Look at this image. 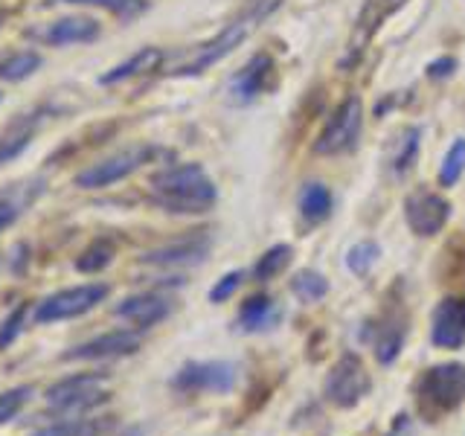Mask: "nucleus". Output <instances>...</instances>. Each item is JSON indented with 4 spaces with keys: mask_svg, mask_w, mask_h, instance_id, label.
<instances>
[{
    "mask_svg": "<svg viewBox=\"0 0 465 436\" xmlns=\"http://www.w3.org/2000/svg\"><path fill=\"white\" fill-rule=\"evenodd\" d=\"M152 195L169 213H207L218 198L215 183L198 164L172 166L152 178Z\"/></svg>",
    "mask_w": 465,
    "mask_h": 436,
    "instance_id": "f257e3e1",
    "label": "nucleus"
},
{
    "mask_svg": "<svg viewBox=\"0 0 465 436\" xmlns=\"http://www.w3.org/2000/svg\"><path fill=\"white\" fill-rule=\"evenodd\" d=\"M280 4H282V0H247L236 21L227 24L213 41L201 44V47L189 55L183 64L174 67L172 73H174V76H195V73L207 70L210 64L222 62L224 55H230L232 50L239 47V44L247 41V35H251L262 21H268L271 15L280 9Z\"/></svg>",
    "mask_w": 465,
    "mask_h": 436,
    "instance_id": "f03ea898",
    "label": "nucleus"
},
{
    "mask_svg": "<svg viewBox=\"0 0 465 436\" xmlns=\"http://www.w3.org/2000/svg\"><path fill=\"white\" fill-rule=\"evenodd\" d=\"M419 411L428 421H440L465 401V363H440L419 378Z\"/></svg>",
    "mask_w": 465,
    "mask_h": 436,
    "instance_id": "7ed1b4c3",
    "label": "nucleus"
},
{
    "mask_svg": "<svg viewBox=\"0 0 465 436\" xmlns=\"http://www.w3.org/2000/svg\"><path fill=\"white\" fill-rule=\"evenodd\" d=\"M111 399L105 372H79L47 390V404L58 413H84Z\"/></svg>",
    "mask_w": 465,
    "mask_h": 436,
    "instance_id": "20e7f679",
    "label": "nucleus"
},
{
    "mask_svg": "<svg viewBox=\"0 0 465 436\" xmlns=\"http://www.w3.org/2000/svg\"><path fill=\"white\" fill-rule=\"evenodd\" d=\"M108 297V285L91 282V285H76V288H64L55 291L47 300H41L35 305V323H55V320H70V317H82L87 312H94L96 305Z\"/></svg>",
    "mask_w": 465,
    "mask_h": 436,
    "instance_id": "39448f33",
    "label": "nucleus"
},
{
    "mask_svg": "<svg viewBox=\"0 0 465 436\" xmlns=\"http://www.w3.org/2000/svg\"><path fill=\"white\" fill-rule=\"evenodd\" d=\"M361 123H363V105L358 96H346L338 111L331 114V120L326 128L320 131V137L314 143L317 154H341L349 152L358 143L361 134Z\"/></svg>",
    "mask_w": 465,
    "mask_h": 436,
    "instance_id": "423d86ee",
    "label": "nucleus"
},
{
    "mask_svg": "<svg viewBox=\"0 0 465 436\" xmlns=\"http://www.w3.org/2000/svg\"><path fill=\"white\" fill-rule=\"evenodd\" d=\"M181 392H230L236 387V367L230 361H189L172 375Z\"/></svg>",
    "mask_w": 465,
    "mask_h": 436,
    "instance_id": "0eeeda50",
    "label": "nucleus"
},
{
    "mask_svg": "<svg viewBox=\"0 0 465 436\" xmlns=\"http://www.w3.org/2000/svg\"><path fill=\"white\" fill-rule=\"evenodd\" d=\"M372 382L358 355H343L326 378V399L334 407H355L370 392Z\"/></svg>",
    "mask_w": 465,
    "mask_h": 436,
    "instance_id": "6e6552de",
    "label": "nucleus"
},
{
    "mask_svg": "<svg viewBox=\"0 0 465 436\" xmlns=\"http://www.w3.org/2000/svg\"><path fill=\"white\" fill-rule=\"evenodd\" d=\"M140 346H143L140 332L116 329V332L99 334V338H94V341H84L79 346L67 349V352L62 355V361H111V358L134 355Z\"/></svg>",
    "mask_w": 465,
    "mask_h": 436,
    "instance_id": "1a4fd4ad",
    "label": "nucleus"
},
{
    "mask_svg": "<svg viewBox=\"0 0 465 436\" xmlns=\"http://www.w3.org/2000/svg\"><path fill=\"white\" fill-rule=\"evenodd\" d=\"M152 149L149 145H134V149H125L120 154H114L108 160H102V164H94L91 169L79 172L76 183L82 189H99V186H108V183H116L128 178L131 172H137L145 160H149Z\"/></svg>",
    "mask_w": 465,
    "mask_h": 436,
    "instance_id": "9d476101",
    "label": "nucleus"
},
{
    "mask_svg": "<svg viewBox=\"0 0 465 436\" xmlns=\"http://www.w3.org/2000/svg\"><path fill=\"white\" fill-rule=\"evenodd\" d=\"M404 215L416 236H436V233L445 227L450 207H448V201L440 198L436 193L416 189V193L407 195V201H404Z\"/></svg>",
    "mask_w": 465,
    "mask_h": 436,
    "instance_id": "9b49d317",
    "label": "nucleus"
},
{
    "mask_svg": "<svg viewBox=\"0 0 465 436\" xmlns=\"http://www.w3.org/2000/svg\"><path fill=\"white\" fill-rule=\"evenodd\" d=\"M273 76V62L271 55L256 53L236 76L227 82V99L232 105H251L253 99H259L268 91V79Z\"/></svg>",
    "mask_w": 465,
    "mask_h": 436,
    "instance_id": "f8f14e48",
    "label": "nucleus"
},
{
    "mask_svg": "<svg viewBox=\"0 0 465 436\" xmlns=\"http://www.w3.org/2000/svg\"><path fill=\"white\" fill-rule=\"evenodd\" d=\"M430 334L442 349H460L465 343V297H448L436 305Z\"/></svg>",
    "mask_w": 465,
    "mask_h": 436,
    "instance_id": "ddd939ff",
    "label": "nucleus"
},
{
    "mask_svg": "<svg viewBox=\"0 0 465 436\" xmlns=\"http://www.w3.org/2000/svg\"><path fill=\"white\" fill-rule=\"evenodd\" d=\"M169 312H172L169 300L160 294H137V297H128L116 305V317H123L140 329H149V326L160 323V320H166Z\"/></svg>",
    "mask_w": 465,
    "mask_h": 436,
    "instance_id": "4468645a",
    "label": "nucleus"
},
{
    "mask_svg": "<svg viewBox=\"0 0 465 436\" xmlns=\"http://www.w3.org/2000/svg\"><path fill=\"white\" fill-rule=\"evenodd\" d=\"M210 251V239H186V242H178V244H166L160 247V251H149L143 256L145 265H160V268H169V265H198L203 262Z\"/></svg>",
    "mask_w": 465,
    "mask_h": 436,
    "instance_id": "2eb2a0df",
    "label": "nucleus"
},
{
    "mask_svg": "<svg viewBox=\"0 0 465 436\" xmlns=\"http://www.w3.org/2000/svg\"><path fill=\"white\" fill-rule=\"evenodd\" d=\"M99 26L91 18H62L41 33V38L47 44H79V41H94Z\"/></svg>",
    "mask_w": 465,
    "mask_h": 436,
    "instance_id": "dca6fc26",
    "label": "nucleus"
},
{
    "mask_svg": "<svg viewBox=\"0 0 465 436\" xmlns=\"http://www.w3.org/2000/svg\"><path fill=\"white\" fill-rule=\"evenodd\" d=\"M404 334H407V326H404L401 317H384L381 323H378L375 341H372L378 363L396 361V355L401 352V346H404Z\"/></svg>",
    "mask_w": 465,
    "mask_h": 436,
    "instance_id": "f3484780",
    "label": "nucleus"
},
{
    "mask_svg": "<svg viewBox=\"0 0 465 436\" xmlns=\"http://www.w3.org/2000/svg\"><path fill=\"white\" fill-rule=\"evenodd\" d=\"M114 428L111 416L102 419H58L53 425L38 428L33 436H105Z\"/></svg>",
    "mask_w": 465,
    "mask_h": 436,
    "instance_id": "a211bd4d",
    "label": "nucleus"
},
{
    "mask_svg": "<svg viewBox=\"0 0 465 436\" xmlns=\"http://www.w3.org/2000/svg\"><path fill=\"white\" fill-rule=\"evenodd\" d=\"M160 62H163V50L145 47V50H140V53L131 55L128 62H123L120 67H114L111 73H105V76H102V82H105V84L125 82V79H131V76H140V73H145V70H157Z\"/></svg>",
    "mask_w": 465,
    "mask_h": 436,
    "instance_id": "6ab92c4d",
    "label": "nucleus"
},
{
    "mask_svg": "<svg viewBox=\"0 0 465 436\" xmlns=\"http://www.w3.org/2000/svg\"><path fill=\"white\" fill-rule=\"evenodd\" d=\"M419 137H421L419 128H407L404 134L396 140V145H392V152H390L392 178H404V174L413 169L416 154H419Z\"/></svg>",
    "mask_w": 465,
    "mask_h": 436,
    "instance_id": "aec40b11",
    "label": "nucleus"
},
{
    "mask_svg": "<svg viewBox=\"0 0 465 436\" xmlns=\"http://www.w3.org/2000/svg\"><path fill=\"white\" fill-rule=\"evenodd\" d=\"M33 134H35V120H21L15 123L6 134H0V166H6L9 160L18 157L29 143H33Z\"/></svg>",
    "mask_w": 465,
    "mask_h": 436,
    "instance_id": "412c9836",
    "label": "nucleus"
},
{
    "mask_svg": "<svg viewBox=\"0 0 465 436\" xmlns=\"http://www.w3.org/2000/svg\"><path fill=\"white\" fill-rule=\"evenodd\" d=\"M300 213L309 222H323V218L331 213V193L323 183H309L300 193Z\"/></svg>",
    "mask_w": 465,
    "mask_h": 436,
    "instance_id": "4be33fe9",
    "label": "nucleus"
},
{
    "mask_svg": "<svg viewBox=\"0 0 465 436\" xmlns=\"http://www.w3.org/2000/svg\"><path fill=\"white\" fill-rule=\"evenodd\" d=\"M273 317H276V312H273L271 297H251L239 312V326L244 332H259V329L271 326Z\"/></svg>",
    "mask_w": 465,
    "mask_h": 436,
    "instance_id": "5701e85b",
    "label": "nucleus"
},
{
    "mask_svg": "<svg viewBox=\"0 0 465 436\" xmlns=\"http://www.w3.org/2000/svg\"><path fill=\"white\" fill-rule=\"evenodd\" d=\"M291 256H294V251H291V244H273L271 251H268L265 256H262V259L256 262L253 276H256L259 282H268V280H273L276 273L288 268Z\"/></svg>",
    "mask_w": 465,
    "mask_h": 436,
    "instance_id": "b1692460",
    "label": "nucleus"
},
{
    "mask_svg": "<svg viewBox=\"0 0 465 436\" xmlns=\"http://www.w3.org/2000/svg\"><path fill=\"white\" fill-rule=\"evenodd\" d=\"M291 288H294V294L302 300V302H317L329 294V282L323 273L317 271H300L294 280H291Z\"/></svg>",
    "mask_w": 465,
    "mask_h": 436,
    "instance_id": "393cba45",
    "label": "nucleus"
},
{
    "mask_svg": "<svg viewBox=\"0 0 465 436\" xmlns=\"http://www.w3.org/2000/svg\"><path fill=\"white\" fill-rule=\"evenodd\" d=\"M38 64H41L38 53H18V55H12L9 62L0 64V79H6V82L26 79L38 70Z\"/></svg>",
    "mask_w": 465,
    "mask_h": 436,
    "instance_id": "a878e982",
    "label": "nucleus"
},
{
    "mask_svg": "<svg viewBox=\"0 0 465 436\" xmlns=\"http://www.w3.org/2000/svg\"><path fill=\"white\" fill-rule=\"evenodd\" d=\"M29 399H33V387L29 384L0 392V425H9V421L24 411Z\"/></svg>",
    "mask_w": 465,
    "mask_h": 436,
    "instance_id": "bb28decb",
    "label": "nucleus"
},
{
    "mask_svg": "<svg viewBox=\"0 0 465 436\" xmlns=\"http://www.w3.org/2000/svg\"><path fill=\"white\" fill-rule=\"evenodd\" d=\"M465 172V140H457L454 145L448 149L445 160H442V169H440V183L442 186H454Z\"/></svg>",
    "mask_w": 465,
    "mask_h": 436,
    "instance_id": "cd10ccee",
    "label": "nucleus"
},
{
    "mask_svg": "<svg viewBox=\"0 0 465 436\" xmlns=\"http://www.w3.org/2000/svg\"><path fill=\"white\" fill-rule=\"evenodd\" d=\"M378 256H381V247H378L375 242H361V244L352 247V251H349L346 265L352 273L363 276V273H370V268L378 262Z\"/></svg>",
    "mask_w": 465,
    "mask_h": 436,
    "instance_id": "c85d7f7f",
    "label": "nucleus"
},
{
    "mask_svg": "<svg viewBox=\"0 0 465 436\" xmlns=\"http://www.w3.org/2000/svg\"><path fill=\"white\" fill-rule=\"evenodd\" d=\"M64 4H79V6H99V9H108L120 18H134V15L149 9L145 0H64Z\"/></svg>",
    "mask_w": 465,
    "mask_h": 436,
    "instance_id": "c756f323",
    "label": "nucleus"
},
{
    "mask_svg": "<svg viewBox=\"0 0 465 436\" xmlns=\"http://www.w3.org/2000/svg\"><path fill=\"white\" fill-rule=\"evenodd\" d=\"M111 256H114V247L105 244V242H99V244H94V247H87V251L79 256L76 268L84 271V273H96V271H102V268L108 265Z\"/></svg>",
    "mask_w": 465,
    "mask_h": 436,
    "instance_id": "7c9ffc66",
    "label": "nucleus"
},
{
    "mask_svg": "<svg viewBox=\"0 0 465 436\" xmlns=\"http://www.w3.org/2000/svg\"><path fill=\"white\" fill-rule=\"evenodd\" d=\"M24 323H26V305H18V309L0 323V349H9L15 341H18V334L24 332Z\"/></svg>",
    "mask_w": 465,
    "mask_h": 436,
    "instance_id": "2f4dec72",
    "label": "nucleus"
},
{
    "mask_svg": "<svg viewBox=\"0 0 465 436\" xmlns=\"http://www.w3.org/2000/svg\"><path fill=\"white\" fill-rule=\"evenodd\" d=\"M242 280H244V273H242V271H230V273H224L222 280H218V282L213 285L210 300H213V302H224V300H230V297L239 291Z\"/></svg>",
    "mask_w": 465,
    "mask_h": 436,
    "instance_id": "473e14b6",
    "label": "nucleus"
},
{
    "mask_svg": "<svg viewBox=\"0 0 465 436\" xmlns=\"http://www.w3.org/2000/svg\"><path fill=\"white\" fill-rule=\"evenodd\" d=\"M454 67H457L454 58H440V62H433L428 67V76L430 79H445V76H450V70H454Z\"/></svg>",
    "mask_w": 465,
    "mask_h": 436,
    "instance_id": "72a5a7b5",
    "label": "nucleus"
},
{
    "mask_svg": "<svg viewBox=\"0 0 465 436\" xmlns=\"http://www.w3.org/2000/svg\"><path fill=\"white\" fill-rule=\"evenodd\" d=\"M15 218H18V210H15L12 201H0V233H4Z\"/></svg>",
    "mask_w": 465,
    "mask_h": 436,
    "instance_id": "f704fd0d",
    "label": "nucleus"
},
{
    "mask_svg": "<svg viewBox=\"0 0 465 436\" xmlns=\"http://www.w3.org/2000/svg\"><path fill=\"white\" fill-rule=\"evenodd\" d=\"M0 24H4V15H0Z\"/></svg>",
    "mask_w": 465,
    "mask_h": 436,
    "instance_id": "c9c22d12",
    "label": "nucleus"
}]
</instances>
